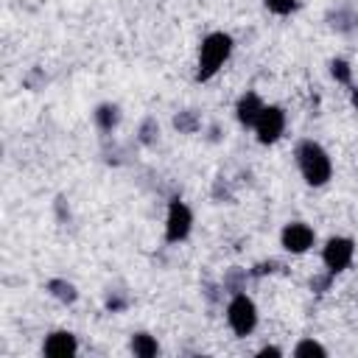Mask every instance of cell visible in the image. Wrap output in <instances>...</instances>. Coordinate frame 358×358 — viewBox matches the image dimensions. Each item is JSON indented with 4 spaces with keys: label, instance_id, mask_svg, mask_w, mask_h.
Instances as JSON below:
<instances>
[{
    "label": "cell",
    "instance_id": "1",
    "mask_svg": "<svg viewBox=\"0 0 358 358\" xmlns=\"http://www.w3.org/2000/svg\"><path fill=\"white\" fill-rule=\"evenodd\" d=\"M229 53H232V36H229V34L215 31V34L204 36L201 50H199V70H196V78H199V81L213 78V76L224 67V62L229 59Z\"/></svg>",
    "mask_w": 358,
    "mask_h": 358
},
{
    "label": "cell",
    "instance_id": "14",
    "mask_svg": "<svg viewBox=\"0 0 358 358\" xmlns=\"http://www.w3.org/2000/svg\"><path fill=\"white\" fill-rule=\"evenodd\" d=\"M266 8L274 14H291L296 8V0H266Z\"/></svg>",
    "mask_w": 358,
    "mask_h": 358
},
{
    "label": "cell",
    "instance_id": "10",
    "mask_svg": "<svg viewBox=\"0 0 358 358\" xmlns=\"http://www.w3.org/2000/svg\"><path fill=\"white\" fill-rule=\"evenodd\" d=\"M157 341L148 336V333H137L134 338H131V352L134 355H140V358H151V355H157Z\"/></svg>",
    "mask_w": 358,
    "mask_h": 358
},
{
    "label": "cell",
    "instance_id": "5",
    "mask_svg": "<svg viewBox=\"0 0 358 358\" xmlns=\"http://www.w3.org/2000/svg\"><path fill=\"white\" fill-rule=\"evenodd\" d=\"M190 224H193V215H190L187 204H185V201H179V199H173V201L168 204V218H165V238H168L171 243H176V241H185V238H187V232H190Z\"/></svg>",
    "mask_w": 358,
    "mask_h": 358
},
{
    "label": "cell",
    "instance_id": "9",
    "mask_svg": "<svg viewBox=\"0 0 358 358\" xmlns=\"http://www.w3.org/2000/svg\"><path fill=\"white\" fill-rule=\"evenodd\" d=\"M260 112H263V103H260V98H257L255 92L241 95V101H238V106H235V115H238V120H241L243 126H255V120H257Z\"/></svg>",
    "mask_w": 358,
    "mask_h": 358
},
{
    "label": "cell",
    "instance_id": "15",
    "mask_svg": "<svg viewBox=\"0 0 358 358\" xmlns=\"http://www.w3.org/2000/svg\"><path fill=\"white\" fill-rule=\"evenodd\" d=\"M330 67H333V76H336L338 81H344V84L350 81V64H347L344 59H336V62H333Z\"/></svg>",
    "mask_w": 358,
    "mask_h": 358
},
{
    "label": "cell",
    "instance_id": "7",
    "mask_svg": "<svg viewBox=\"0 0 358 358\" xmlns=\"http://www.w3.org/2000/svg\"><path fill=\"white\" fill-rule=\"evenodd\" d=\"M310 243H313V229H310L308 224L294 221V224H288V227L282 229V246H285L288 252L302 255V252L310 249Z\"/></svg>",
    "mask_w": 358,
    "mask_h": 358
},
{
    "label": "cell",
    "instance_id": "11",
    "mask_svg": "<svg viewBox=\"0 0 358 358\" xmlns=\"http://www.w3.org/2000/svg\"><path fill=\"white\" fill-rule=\"evenodd\" d=\"M117 106H109V103H103V106H98V112H95V123L103 129V131H109L115 123H117Z\"/></svg>",
    "mask_w": 358,
    "mask_h": 358
},
{
    "label": "cell",
    "instance_id": "3",
    "mask_svg": "<svg viewBox=\"0 0 358 358\" xmlns=\"http://www.w3.org/2000/svg\"><path fill=\"white\" fill-rule=\"evenodd\" d=\"M227 322L238 336H249L257 324V308L246 294H235L227 308Z\"/></svg>",
    "mask_w": 358,
    "mask_h": 358
},
{
    "label": "cell",
    "instance_id": "2",
    "mask_svg": "<svg viewBox=\"0 0 358 358\" xmlns=\"http://www.w3.org/2000/svg\"><path fill=\"white\" fill-rule=\"evenodd\" d=\"M296 162H299V171H302L305 182L313 185V187L324 185V182L330 179V173H333V165H330L327 151H324L319 143H313V140L299 143V148H296Z\"/></svg>",
    "mask_w": 358,
    "mask_h": 358
},
{
    "label": "cell",
    "instance_id": "4",
    "mask_svg": "<svg viewBox=\"0 0 358 358\" xmlns=\"http://www.w3.org/2000/svg\"><path fill=\"white\" fill-rule=\"evenodd\" d=\"M282 129H285V112H282L280 106H263V112H260L257 120H255L257 140H260L263 145L277 143L280 134H282Z\"/></svg>",
    "mask_w": 358,
    "mask_h": 358
},
{
    "label": "cell",
    "instance_id": "16",
    "mask_svg": "<svg viewBox=\"0 0 358 358\" xmlns=\"http://www.w3.org/2000/svg\"><path fill=\"white\" fill-rule=\"evenodd\" d=\"M257 355H260V358H266V355H282V352H280L277 347H263V350H260Z\"/></svg>",
    "mask_w": 358,
    "mask_h": 358
},
{
    "label": "cell",
    "instance_id": "6",
    "mask_svg": "<svg viewBox=\"0 0 358 358\" xmlns=\"http://www.w3.org/2000/svg\"><path fill=\"white\" fill-rule=\"evenodd\" d=\"M352 252H355V246H352L350 238H330V241L324 243L322 260H324V266H327L330 274H338V271H344V268L350 266Z\"/></svg>",
    "mask_w": 358,
    "mask_h": 358
},
{
    "label": "cell",
    "instance_id": "8",
    "mask_svg": "<svg viewBox=\"0 0 358 358\" xmlns=\"http://www.w3.org/2000/svg\"><path fill=\"white\" fill-rule=\"evenodd\" d=\"M45 355H53V358H64V355H73L76 350H78V344H76V336L73 333H67V330H56V333H50L48 338H45Z\"/></svg>",
    "mask_w": 358,
    "mask_h": 358
},
{
    "label": "cell",
    "instance_id": "13",
    "mask_svg": "<svg viewBox=\"0 0 358 358\" xmlns=\"http://www.w3.org/2000/svg\"><path fill=\"white\" fill-rule=\"evenodd\" d=\"M48 288H50L59 299H67V302H73V299H76V291H73V285H70V282H59V280H53Z\"/></svg>",
    "mask_w": 358,
    "mask_h": 358
},
{
    "label": "cell",
    "instance_id": "12",
    "mask_svg": "<svg viewBox=\"0 0 358 358\" xmlns=\"http://www.w3.org/2000/svg\"><path fill=\"white\" fill-rule=\"evenodd\" d=\"M294 355H296V358H305V355H319V358H324V355H327V350H324L319 341H310V338H305V341H299V344H296Z\"/></svg>",
    "mask_w": 358,
    "mask_h": 358
}]
</instances>
